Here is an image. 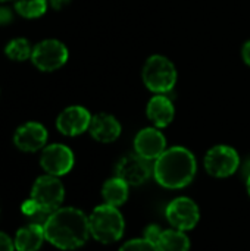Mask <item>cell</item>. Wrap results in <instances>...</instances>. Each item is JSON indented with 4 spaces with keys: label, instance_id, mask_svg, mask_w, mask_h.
<instances>
[{
    "label": "cell",
    "instance_id": "1",
    "mask_svg": "<svg viewBox=\"0 0 250 251\" xmlns=\"http://www.w3.org/2000/svg\"><path fill=\"white\" fill-rule=\"evenodd\" d=\"M43 229L46 241L60 250H77L91 235L88 216L75 207H60L50 213Z\"/></svg>",
    "mask_w": 250,
    "mask_h": 251
},
{
    "label": "cell",
    "instance_id": "2",
    "mask_svg": "<svg viewBox=\"0 0 250 251\" xmlns=\"http://www.w3.org/2000/svg\"><path fill=\"white\" fill-rule=\"evenodd\" d=\"M197 172L194 154L181 146L167 149L153 166V175L159 185L168 190H180L190 185Z\"/></svg>",
    "mask_w": 250,
    "mask_h": 251
},
{
    "label": "cell",
    "instance_id": "3",
    "mask_svg": "<svg viewBox=\"0 0 250 251\" xmlns=\"http://www.w3.org/2000/svg\"><path fill=\"white\" fill-rule=\"evenodd\" d=\"M90 234L100 244H112L122 238L125 222L118 207L102 204L88 216Z\"/></svg>",
    "mask_w": 250,
    "mask_h": 251
},
{
    "label": "cell",
    "instance_id": "4",
    "mask_svg": "<svg viewBox=\"0 0 250 251\" xmlns=\"http://www.w3.org/2000/svg\"><path fill=\"white\" fill-rule=\"evenodd\" d=\"M144 85L155 94L169 93L177 82V69L175 65L162 54L150 56L141 71Z\"/></svg>",
    "mask_w": 250,
    "mask_h": 251
},
{
    "label": "cell",
    "instance_id": "5",
    "mask_svg": "<svg viewBox=\"0 0 250 251\" xmlns=\"http://www.w3.org/2000/svg\"><path fill=\"white\" fill-rule=\"evenodd\" d=\"M31 199L37 203L40 213H53L60 209L65 199V187L57 176H38L31 190Z\"/></svg>",
    "mask_w": 250,
    "mask_h": 251
},
{
    "label": "cell",
    "instance_id": "6",
    "mask_svg": "<svg viewBox=\"0 0 250 251\" xmlns=\"http://www.w3.org/2000/svg\"><path fill=\"white\" fill-rule=\"evenodd\" d=\"M68 47L62 41L46 38L32 47L31 62L41 72H55L68 62Z\"/></svg>",
    "mask_w": 250,
    "mask_h": 251
},
{
    "label": "cell",
    "instance_id": "7",
    "mask_svg": "<svg viewBox=\"0 0 250 251\" xmlns=\"http://www.w3.org/2000/svg\"><path fill=\"white\" fill-rule=\"evenodd\" d=\"M205 169L215 178H228L236 174L240 166L239 153L225 144L214 146L205 154Z\"/></svg>",
    "mask_w": 250,
    "mask_h": 251
},
{
    "label": "cell",
    "instance_id": "8",
    "mask_svg": "<svg viewBox=\"0 0 250 251\" xmlns=\"http://www.w3.org/2000/svg\"><path fill=\"white\" fill-rule=\"evenodd\" d=\"M165 215L172 228L184 231V232L196 228L200 219V212H199L197 204L189 197L174 199L167 206Z\"/></svg>",
    "mask_w": 250,
    "mask_h": 251
},
{
    "label": "cell",
    "instance_id": "9",
    "mask_svg": "<svg viewBox=\"0 0 250 251\" xmlns=\"http://www.w3.org/2000/svg\"><path fill=\"white\" fill-rule=\"evenodd\" d=\"M74 153L65 144H50L46 146L40 156V165L46 171V174L53 176L66 175L74 168Z\"/></svg>",
    "mask_w": 250,
    "mask_h": 251
},
{
    "label": "cell",
    "instance_id": "10",
    "mask_svg": "<svg viewBox=\"0 0 250 251\" xmlns=\"http://www.w3.org/2000/svg\"><path fill=\"white\" fill-rule=\"evenodd\" d=\"M91 115L84 106H68L56 118V128L60 134L66 137H77L88 131Z\"/></svg>",
    "mask_w": 250,
    "mask_h": 251
},
{
    "label": "cell",
    "instance_id": "11",
    "mask_svg": "<svg viewBox=\"0 0 250 251\" xmlns=\"http://www.w3.org/2000/svg\"><path fill=\"white\" fill-rule=\"evenodd\" d=\"M152 172L153 171L149 165V160L134 153V154L124 156L118 162L115 176L121 178L130 187H139L150 178Z\"/></svg>",
    "mask_w": 250,
    "mask_h": 251
},
{
    "label": "cell",
    "instance_id": "12",
    "mask_svg": "<svg viewBox=\"0 0 250 251\" xmlns=\"http://www.w3.org/2000/svg\"><path fill=\"white\" fill-rule=\"evenodd\" d=\"M49 132L40 122H25L16 128L13 134V144L25 153H34L46 147Z\"/></svg>",
    "mask_w": 250,
    "mask_h": 251
},
{
    "label": "cell",
    "instance_id": "13",
    "mask_svg": "<svg viewBox=\"0 0 250 251\" xmlns=\"http://www.w3.org/2000/svg\"><path fill=\"white\" fill-rule=\"evenodd\" d=\"M134 150L146 160H156L167 150V138L156 126H149L137 132Z\"/></svg>",
    "mask_w": 250,
    "mask_h": 251
},
{
    "label": "cell",
    "instance_id": "14",
    "mask_svg": "<svg viewBox=\"0 0 250 251\" xmlns=\"http://www.w3.org/2000/svg\"><path fill=\"white\" fill-rule=\"evenodd\" d=\"M88 132L96 141L108 144L119 138L122 132V126L113 115L97 113L91 118Z\"/></svg>",
    "mask_w": 250,
    "mask_h": 251
},
{
    "label": "cell",
    "instance_id": "15",
    "mask_svg": "<svg viewBox=\"0 0 250 251\" xmlns=\"http://www.w3.org/2000/svg\"><path fill=\"white\" fill-rule=\"evenodd\" d=\"M146 113L149 121L156 128H167L175 116V109L169 97L165 94H156L153 96L146 107Z\"/></svg>",
    "mask_w": 250,
    "mask_h": 251
},
{
    "label": "cell",
    "instance_id": "16",
    "mask_svg": "<svg viewBox=\"0 0 250 251\" xmlns=\"http://www.w3.org/2000/svg\"><path fill=\"white\" fill-rule=\"evenodd\" d=\"M46 240L44 237V229L41 225L31 224L24 228H21L15 238V249L18 251H38L43 246V241Z\"/></svg>",
    "mask_w": 250,
    "mask_h": 251
},
{
    "label": "cell",
    "instance_id": "17",
    "mask_svg": "<svg viewBox=\"0 0 250 251\" xmlns=\"http://www.w3.org/2000/svg\"><path fill=\"white\" fill-rule=\"evenodd\" d=\"M128 190H130V185L124 182L121 178L113 176L108 179L102 187V197L105 200V204H109L113 207L122 206L128 200Z\"/></svg>",
    "mask_w": 250,
    "mask_h": 251
},
{
    "label": "cell",
    "instance_id": "18",
    "mask_svg": "<svg viewBox=\"0 0 250 251\" xmlns=\"http://www.w3.org/2000/svg\"><path fill=\"white\" fill-rule=\"evenodd\" d=\"M159 251H189L190 250V238L184 231L180 229H165L161 234V238L156 244Z\"/></svg>",
    "mask_w": 250,
    "mask_h": 251
},
{
    "label": "cell",
    "instance_id": "19",
    "mask_svg": "<svg viewBox=\"0 0 250 251\" xmlns=\"http://www.w3.org/2000/svg\"><path fill=\"white\" fill-rule=\"evenodd\" d=\"M4 54L7 56V59H10L13 62H25V60L31 59L32 46L27 38L16 37V38H12L4 46Z\"/></svg>",
    "mask_w": 250,
    "mask_h": 251
},
{
    "label": "cell",
    "instance_id": "20",
    "mask_svg": "<svg viewBox=\"0 0 250 251\" xmlns=\"http://www.w3.org/2000/svg\"><path fill=\"white\" fill-rule=\"evenodd\" d=\"M15 12L25 19H37L43 16L49 7V0H15Z\"/></svg>",
    "mask_w": 250,
    "mask_h": 251
},
{
    "label": "cell",
    "instance_id": "21",
    "mask_svg": "<svg viewBox=\"0 0 250 251\" xmlns=\"http://www.w3.org/2000/svg\"><path fill=\"white\" fill-rule=\"evenodd\" d=\"M119 251H159V249L146 238H134L122 244Z\"/></svg>",
    "mask_w": 250,
    "mask_h": 251
},
{
    "label": "cell",
    "instance_id": "22",
    "mask_svg": "<svg viewBox=\"0 0 250 251\" xmlns=\"http://www.w3.org/2000/svg\"><path fill=\"white\" fill-rule=\"evenodd\" d=\"M161 234H162V229L158 225H149L146 228V231H144V237L143 238H146L149 243H152V244L156 246L158 241H159V238H161Z\"/></svg>",
    "mask_w": 250,
    "mask_h": 251
},
{
    "label": "cell",
    "instance_id": "23",
    "mask_svg": "<svg viewBox=\"0 0 250 251\" xmlns=\"http://www.w3.org/2000/svg\"><path fill=\"white\" fill-rule=\"evenodd\" d=\"M21 210H22V213H24L25 216H34V215L40 213V209H38L37 203H35V201H34L31 197L22 203V206H21Z\"/></svg>",
    "mask_w": 250,
    "mask_h": 251
},
{
    "label": "cell",
    "instance_id": "24",
    "mask_svg": "<svg viewBox=\"0 0 250 251\" xmlns=\"http://www.w3.org/2000/svg\"><path fill=\"white\" fill-rule=\"evenodd\" d=\"M15 243L13 240L4 234V232H0V251H15Z\"/></svg>",
    "mask_w": 250,
    "mask_h": 251
},
{
    "label": "cell",
    "instance_id": "25",
    "mask_svg": "<svg viewBox=\"0 0 250 251\" xmlns=\"http://www.w3.org/2000/svg\"><path fill=\"white\" fill-rule=\"evenodd\" d=\"M13 21V12L7 6H0V25H9Z\"/></svg>",
    "mask_w": 250,
    "mask_h": 251
},
{
    "label": "cell",
    "instance_id": "26",
    "mask_svg": "<svg viewBox=\"0 0 250 251\" xmlns=\"http://www.w3.org/2000/svg\"><path fill=\"white\" fill-rule=\"evenodd\" d=\"M72 0H49V6L55 10H60L63 7H66Z\"/></svg>",
    "mask_w": 250,
    "mask_h": 251
},
{
    "label": "cell",
    "instance_id": "27",
    "mask_svg": "<svg viewBox=\"0 0 250 251\" xmlns=\"http://www.w3.org/2000/svg\"><path fill=\"white\" fill-rule=\"evenodd\" d=\"M242 57H243L245 63L250 66V40L243 44V49H242Z\"/></svg>",
    "mask_w": 250,
    "mask_h": 251
},
{
    "label": "cell",
    "instance_id": "28",
    "mask_svg": "<svg viewBox=\"0 0 250 251\" xmlns=\"http://www.w3.org/2000/svg\"><path fill=\"white\" fill-rule=\"evenodd\" d=\"M246 188H248V193H249L250 196V175L249 178H248V181H246Z\"/></svg>",
    "mask_w": 250,
    "mask_h": 251
},
{
    "label": "cell",
    "instance_id": "29",
    "mask_svg": "<svg viewBox=\"0 0 250 251\" xmlns=\"http://www.w3.org/2000/svg\"><path fill=\"white\" fill-rule=\"evenodd\" d=\"M6 1H12V0H0V3H6Z\"/></svg>",
    "mask_w": 250,
    "mask_h": 251
}]
</instances>
